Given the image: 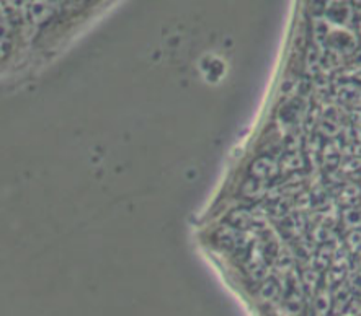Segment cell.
<instances>
[{
    "instance_id": "6da1fadb",
    "label": "cell",
    "mask_w": 361,
    "mask_h": 316,
    "mask_svg": "<svg viewBox=\"0 0 361 316\" xmlns=\"http://www.w3.org/2000/svg\"><path fill=\"white\" fill-rule=\"evenodd\" d=\"M330 313V297L327 293L319 295L314 303V316H329Z\"/></svg>"
},
{
    "instance_id": "7a4b0ae2",
    "label": "cell",
    "mask_w": 361,
    "mask_h": 316,
    "mask_svg": "<svg viewBox=\"0 0 361 316\" xmlns=\"http://www.w3.org/2000/svg\"><path fill=\"white\" fill-rule=\"evenodd\" d=\"M49 12H51V7L44 2V0H41V2L38 0V2L33 4V7H32V15L36 22H41L43 18H48Z\"/></svg>"
},
{
    "instance_id": "3957f363",
    "label": "cell",
    "mask_w": 361,
    "mask_h": 316,
    "mask_svg": "<svg viewBox=\"0 0 361 316\" xmlns=\"http://www.w3.org/2000/svg\"><path fill=\"white\" fill-rule=\"evenodd\" d=\"M262 292H263V295H265L268 300H271L278 293V287L275 286V282L270 281L268 284H265V287H263Z\"/></svg>"
}]
</instances>
